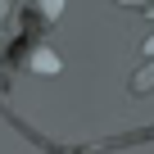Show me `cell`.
Instances as JSON below:
<instances>
[{"label": "cell", "mask_w": 154, "mask_h": 154, "mask_svg": "<svg viewBox=\"0 0 154 154\" xmlns=\"http://www.w3.org/2000/svg\"><path fill=\"white\" fill-rule=\"evenodd\" d=\"M32 68H36V72H59V59H54V54H45V50H41V54H36V59H32Z\"/></svg>", "instance_id": "cell-1"}]
</instances>
